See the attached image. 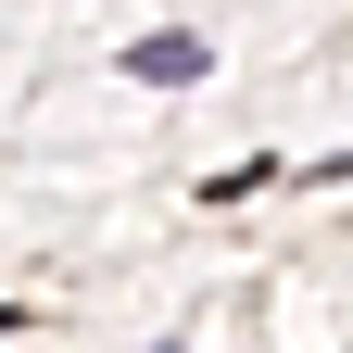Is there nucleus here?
Listing matches in <instances>:
<instances>
[{"mask_svg":"<svg viewBox=\"0 0 353 353\" xmlns=\"http://www.w3.org/2000/svg\"><path fill=\"white\" fill-rule=\"evenodd\" d=\"M0 328H13V303H0Z\"/></svg>","mask_w":353,"mask_h":353,"instance_id":"f03ea898","label":"nucleus"},{"mask_svg":"<svg viewBox=\"0 0 353 353\" xmlns=\"http://www.w3.org/2000/svg\"><path fill=\"white\" fill-rule=\"evenodd\" d=\"M202 63H214V51H202V38H139V51H126V76H152V88H164V76H176V88H190Z\"/></svg>","mask_w":353,"mask_h":353,"instance_id":"f257e3e1","label":"nucleus"}]
</instances>
